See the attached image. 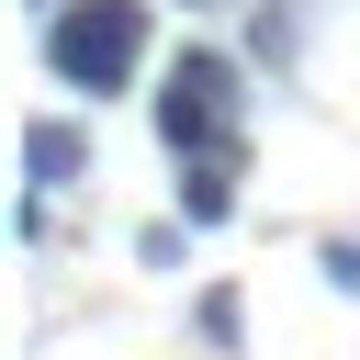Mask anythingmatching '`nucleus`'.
I'll return each mask as SVG.
<instances>
[{"label":"nucleus","mask_w":360,"mask_h":360,"mask_svg":"<svg viewBox=\"0 0 360 360\" xmlns=\"http://www.w3.org/2000/svg\"><path fill=\"white\" fill-rule=\"evenodd\" d=\"M225 101H236V68L191 45L169 68V90H158V146L169 158H225Z\"/></svg>","instance_id":"2"},{"label":"nucleus","mask_w":360,"mask_h":360,"mask_svg":"<svg viewBox=\"0 0 360 360\" xmlns=\"http://www.w3.org/2000/svg\"><path fill=\"white\" fill-rule=\"evenodd\" d=\"M236 214V158H180V225H225Z\"/></svg>","instance_id":"4"},{"label":"nucleus","mask_w":360,"mask_h":360,"mask_svg":"<svg viewBox=\"0 0 360 360\" xmlns=\"http://www.w3.org/2000/svg\"><path fill=\"white\" fill-rule=\"evenodd\" d=\"M326 281H338V292H360V248H349V236H326Z\"/></svg>","instance_id":"6"},{"label":"nucleus","mask_w":360,"mask_h":360,"mask_svg":"<svg viewBox=\"0 0 360 360\" xmlns=\"http://www.w3.org/2000/svg\"><path fill=\"white\" fill-rule=\"evenodd\" d=\"M191 326H202L214 349H236V292H202V304H191Z\"/></svg>","instance_id":"5"},{"label":"nucleus","mask_w":360,"mask_h":360,"mask_svg":"<svg viewBox=\"0 0 360 360\" xmlns=\"http://www.w3.org/2000/svg\"><path fill=\"white\" fill-rule=\"evenodd\" d=\"M135 56H146V0H56L45 11V68L68 79V90H124L135 79Z\"/></svg>","instance_id":"1"},{"label":"nucleus","mask_w":360,"mask_h":360,"mask_svg":"<svg viewBox=\"0 0 360 360\" xmlns=\"http://www.w3.org/2000/svg\"><path fill=\"white\" fill-rule=\"evenodd\" d=\"M180 11H214V0H180Z\"/></svg>","instance_id":"7"},{"label":"nucleus","mask_w":360,"mask_h":360,"mask_svg":"<svg viewBox=\"0 0 360 360\" xmlns=\"http://www.w3.org/2000/svg\"><path fill=\"white\" fill-rule=\"evenodd\" d=\"M34 11H56V0H34Z\"/></svg>","instance_id":"8"},{"label":"nucleus","mask_w":360,"mask_h":360,"mask_svg":"<svg viewBox=\"0 0 360 360\" xmlns=\"http://www.w3.org/2000/svg\"><path fill=\"white\" fill-rule=\"evenodd\" d=\"M22 169H34V191H68V180L90 169V135H79V124H56V112H45V124H22Z\"/></svg>","instance_id":"3"}]
</instances>
